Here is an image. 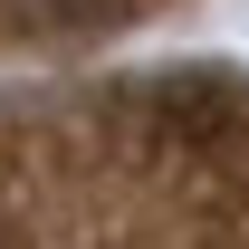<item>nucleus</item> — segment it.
Here are the masks:
<instances>
[{
	"label": "nucleus",
	"mask_w": 249,
	"mask_h": 249,
	"mask_svg": "<svg viewBox=\"0 0 249 249\" xmlns=\"http://www.w3.org/2000/svg\"><path fill=\"white\" fill-rule=\"evenodd\" d=\"M0 249H19V230H10V211H0Z\"/></svg>",
	"instance_id": "obj_2"
},
{
	"label": "nucleus",
	"mask_w": 249,
	"mask_h": 249,
	"mask_svg": "<svg viewBox=\"0 0 249 249\" xmlns=\"http://www.w3.org/2000/svg\"><path fill=\"white\" fill-rule=\"evenodd\" d=\"M29 19H48V29H77V19H106L115 0H19Z\"/></svg>",
	"instance_id": "obj_1"
}]
</instances>
